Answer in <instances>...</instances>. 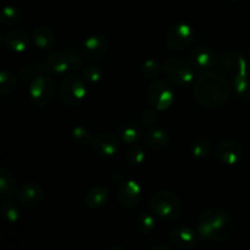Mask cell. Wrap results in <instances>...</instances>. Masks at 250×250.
<instances>
[{"label":"cell","instance_id":"obj_1","mask_svg":"<svg viewBox=\"0 0 250 250\" xmlns=\"http://www.w3.org/2000/svg\"><path fill=\"white\" fill-rule=\"evenodd\" d=\"M194 99L205 109H216L227 103L231 97V84L224 73L209 70L194 81Z\"/></svg>","mask_w":250,"mask_h":250},{"label":"cell","instance_id":"obj_2","mask_svg":"<svg viewBox=\"0 0 250 250\" xmlns=\"http://www.w3.org/2000/svg\"><path fill=\"white\" fill-rule=\"evenodd\" d=\"M197 232L209 242H227L234 236L236 224L231 215L220 208H211L203 212L197 222Z\"/></svg>","mask_w":250,"mask_h":250},{"label":"cell","instance_id":"obj_3","mask_svg":"<svg viewBox=\"0 0 250 250\" xmlns=\"http://www.w3.org/2000/svg\"><path fill=\"white\" fill-rule=\"evenodd\" d=\"M151 212L163 221L173 222L182 214V203L173 192L161 189L154 193L149 199Z\"/></svg>","mask_w":250,"mask_h":250},{"label":"cell","instance_id":"obj_4","mask_svg":"<svg viewBox=\"0 0 250 250\" xmlns=\"http://www.w3.org/2000/svg\"><path fill=\"white\" fill-rule=\"evenodd\" d=\"M88 93L87 82L81 76L66 75L59 88L61 102L67 106H78L85 99Z\"/></svg>","mask_w":250,"mask_h":250},{"label":"cell","instance_id":"obj_5","mask_svg":"<svg viewBox=\"0 0 250 250\" xmlns=\"http://www.w3.org/2000/svg\"><path fill=\"white\" fill-rule=\"evenodd\" d=\"M163 66L168 81L176 87H189L194 83V68L182 59L170 58L163 63Z\"/></svg>","mask_w":250,"mask_h":250},{"label":"cell","instance_id":"obj_6","mask_svg":"<svg viewBox=\"0 0 250 250\" xmlns=\"http://www.w3.org/2000/svg\"><path fill=\"white\" fill-rule=\"evenodd\" d=\"M148 102L158 111H166L175 102V92L170 82L156 78L148 88Z\"/></svg>","mask_w":250,"mask_h":250},{"label":"cell","instance_id":"obj_7","mask_svg":"<svg viewBox=\"0 0 250 250\" xmlns=\"http://www.w3.org/2000/svg\"><path fill=\"white\" fill-rule=\"evenodd\" d=\"M195 31L186 22H176L168 27L166 32V45L172 51H182L192 45L194 42Z\"/></svg>","mask_w":250,"mask_h":250},{"label":"cell","instance_id":"obj_8","mask_svg":"<svg viewBox=\"0 0 250 250\" xmlns=\"http://www.w3.org/2000/svg\"><path fill=\"white\" fill-rule=\"evenodd\" d=\"M31 102L36 106L43 107L50 104L55 95V84L45 73H41L31 81L28 88Z\"/></svg>","mask_w":250,"mask_h":250},{"label":"cell","instance_id":"obj_9","mask_svg":"<svg viewBox=\"0 0 250 250\" xmlns=\"http://www.w3.org/2000/svg\"><path fill=\"white\" fill-rule=\"evenodd\" d=\"M116 199L126 209H133L142 199V188L134 180L121 181L117 186Z\"/></svg>","mask_w":250,"mask_h":250},{"label":"cell","instance_id":"obj_10","mask_svg":"<svg viewBox=\"0 0 250 250\" xmlns=\"http://www.w3.org/2000/svg\"><path fill=\"white\" fill-rule=\"evenodd\" d=\"M92 150L103 158H111L120 150V137L111 132H102L94 136L92 142Z\"/></svg>","mask_w":250,"mask_h":250},{"label":"cell","instance_id":"obj_11","mask_svg":"<svg viewBox=\"0 0 250 250\" xmlns=\"http://www.w3.org/2000/svg\"><path fill=\"white\" fill-rule=\"evenodd\" d=\"M217 62V55L211 46L198 45L190 51L189 63L197 71H209L214 68Z\"/></svg>","mask_w":250,"mask_h":250},{"label":"cell","instance_id":"obj_12","mask_svg":"<svg viewBox=\"0 0 250 250\" xmlns=\"http://www.w3.org/2000/svg\"><path fill=\"white\" fill-rule=\"evenodd\" d=\"M215 153L222 164L229 166H234L241 163L244 155L241 144L233 139H225L220 142L216 146Z\"/></svg>","mask_w":250,"mask_h":250},{"label":"cell","instance_id":"obj_13","mask_svg":"<svg viewBox=\"0 0 250 250\" xmlns=\"http://www.w3.org/2000/svg\"><path fill=\"white\" fill-rule=\"evenodd\" d=\"M168 241L173 247L181 250H192L198 243V232L189 226L180 225L168 232Z\"/></svg>","mask_w":250,"mask_h":250},{"label":"cell","instance_id":"obj_14","mask_svg":"<svg viewBox=\"0 0 250 250\" xmlns=\"http://www.w3.org/2000/svg\"><path fill=\"white\" fill-rule=\"evenodd\" d=\"M109 49V42L102 34H93L83 42L81 50L88 60H99Z\"/></svg>","mask_w":250,"mask_h":250},{"label":"cell","instance_id":"obj_15","mask_svg":"<svg viewBox=\"0 0 250 250\" xmlns=\"http://www.w3.org/2000/svg\"><path fill=\"white\" fill-rule=\"evenodd\" d=\"M220 65H221V67L226 72H229L233 77L239 75L241 72H243L249 66L246 58L241 53L234 50L224 51L221 54V56H220Z\"/></svg>","mask_w":250,"mask_h":250},{"label":"cell","instance_id":"obj_16","mask_svg":"<svg viewBox=\"0 0 250 250\" xmlns=\"http://www.w3.org/2000/svg\"><path fill=\"white\" fill-rule=\"evenodd\" d=\"M44 193L37 183H24L17 189L16 199L23 207H36L43 200Z\"/></svg>","mask_w":250,"mask_h":250},{"label":"cell","instance_id":"obj_17","mask_svg":"<svg viewBox=\"0 0 250 250\" xmlns=\"http://www.w3.org/2000/svg\"><path fill=\"white\" fill-rule=\"evenodd\" d=\"M2 43L10 50L16 51V53H23L28 49L29 43H31V37L23 29L15 28L5 34L4 38H2Z\"/></svg>","mask_w":250,"mask_h":250},{"label":"cell","instance_id":"obj_18","mask_svg":"<svg viewBox=\"0 0 250 250\" xmlns=\"http://www.w3.org/2000/svg\"><path fill=\"white\" fill-rule=\"evenodd\" d=\"M170 133L161 127L149 129L144 134V143L151 150H163L170 144Z\"/></svg>","mask_w":250,"mask_h":250},{"label":"cell","instance_id":"obj_19","mask_svg":"<svg viewBox=\"0 0 250 250\" xmlns=\"http://www.w3.org/2000/svg\"><path fill=\"white\" fill-rule=\"evenodd\" d=\"M33 43L39 50H50L55 44V36L51 28L48 26H38L34 28L33 34H32Z\"/></svg>","mask_w":250,"mask_h":250},{"label":"cell","instance_id":"obj_20","mask_svg":"<svg viewBox=\"0 0 250 250\" xmlns=\"http://www.w3.org/2000/svg\"><path fill=\"white\" fill-rule=\"evenodd\" d=\"M45 66L48 70H50L55 75H67L68 70L72 68L67 56L65 55L63 51H56V53L49 54L45 60Z\"/></svg>","mask_w":250,"mask_h":250},{"label":"cell","instance_id":"obj_21","mask_svg":"<svg viewBox=\"0 0 250 250\" xmlns=\"http://www.w3.org/2000/svg\"><path fill=\"white\" fill-rule=\"evenodd\" d=\"M109 188L103 187V186H95L92 189L88 190L85 194L84 203L90 210H98L106 204L109 199Z\"/></svg>","mask_w":250,"mask_h":250},{"label":"cell","instance_id":"obj_22","mask_svg":"<svg viewBox=\"0 0 250 250\" xmlns=\"http://www.w3.org/2000/svg\"><path fill=\"white\" fill-rule=\"evenodd\" d=\"M117 136L120 137L124 143L126 144H137L142 137V131L134 122L125 121L117 127Z\"/></svg>","mask_w":250,"mask_h":250},{"label":"cell","instance_id":"obj_23","mask_svg":"<svg viewBox=\"0 0 250 250\" xmlns=\"http://www.w3.org/2000/svg\"><path fill=\"white\" fill-rule=\"evenodd\" d=\"M233 89L241 99L250 100V66L233 77Z\"/></svg>","mask_w":250,"mask_h":250},{"label":"cell","instance_id":"obj_24","mask_svg":"<svg viewBox=\"0 0 250 250\" xmlns=\"http://www.w3.org/2000/svg\"><path fill=\"white\" fill-rule=\"evenodd\" d=\"M17 181L10 170L1 168L0 170V199L7 200L16 192Z\"/></svg>","mask_w":250,"mask_h":250},{"label":"cell","instance_id":"obj_25","mask_svg":"<svg viewBox=\"0 0 250 250\" xmlns=\"http://www.w3.org/2000/svg\"><path fill=\"white\" fill-rule=\"evenodd\" d=\"M156 219L151 212L143 211L138 215L136 220V229L141 234H149L155 229Z\"/></svg>","mask_w":250,"mask_h":250},{"label":"cell","instance_id":"obj_26","mask_svg":"<svg viewBox=\"0 0 250 250\" xmlns=\"http://www.w3.org/2000/svg\"><path fill=\"white\" fill-rule=\"evenodd\" d=\"M22 20V12L19 7L14 6V5H6L4 9L1 10V15H0V22L4 26H15L19 23Z\"/></svg>","mask_w":250,"mask_h":250},{"label":"cell","instance_id":"obj_27","mask_svg":"<svg viewBox=\"0 0 250 250\" xmlns=\"http://www.w3.org/2000/svg\"><path fill=\"white\" fill-rule=\"evenodd\" d=\"M1 214L7 224H17L21 219L19 205L12 200H5L1 205Z\"/></svg>","mask_w":250,"mask_h":250},{"label":"cell","instance_id":"obj_28","mask_svg":"<svg viewBox=\"0 0 250 250\" xmlns=\"http://www.w3.org/2000/svg\"><path fill=\"white\" fill-rule=\"evenodd\" d=\"M190 153L195 159H205L211 155L212 144L209 139H197L190 146Z\"/></svg>","mask_w":250,"mask_h":250},{"label":"cell","instance_id":"obj_29","mask_svg":"<svg viewBox=\"0 0 250 250\" xmlns=\"http://www.w3.org/2000/svg\"><path fill=\"white\" fill-rule=\"evenodd\" d=\"M17 87V77L11 71L4 70L0 73V93L7 95L14 92Z\"/></svg>","mask_w":250,"mask_h":250},{"label":"cell","instance_id":"obj_30","mask_svg":"<svg viewBox=\"0 0 250 250\" xmlns=\"http://www.w3.org/2000/svg\"><path fill=\"white\" fill-rule=\"evenodd\" d=\"M146 159V150L142 146L134 144L127 150L126 153V161L131 166H141L143 165Z\"/></svg>","mask_w":250,"mask_h":250},{"label":"cell","instance_id":"obj_31","mask_svg":"<svg viewBox=\"0 0 250 250\" xmlns=\"http://www.w3.org/2000/svg\"><path fill=\"white\" fill-rule=\"evenodd\" d=\"M71 138H72V141L75 142L76 144H78V146H85L92 144L94 136H93L92 132L88 128H85V127L76 126L73 127V129L71 131Z\"/></svg>","mask_w":250,"mask_h":250},{"label":"cell","instance_id":"obj_32","mask_svg":"<svg viewBox=\"0 0 250 250\" xmlns=\"http://www.w3.org/2000/svg\"><path fill=\"white\" fill-rule=\"evenodd\" d=\"M164 72V66L154 59H148L141 65V73L146 78H156Z\"/></svg>","mask_w":250,"mask_h":250},{"label":"cell","instance_id":"obj_33","mask_svg":"<svg viewBox=\"0 0 250 250\" xmlns=\"http://www.w3.org/2000/svg\"><path fill=\"white\" fill-rule=\"evenodd\" d=\"M63 53L67 56L68 61L71 63V67L72 68H80L82 66H84V55H83L82 50H78L76 46H67L66 49H63Z\"/></svg>","mask_w":250,"mask_h":250},{"label":"cell","instance_id":"obj_34","mask_svg":"<svg viewBox=\"0 0 250 250\" xmlns=\"http://www.w3.org/2000/svg\"><path fill=\"white\" fill-rule=\"evenodd\" d=\"M83 77H84L85 82L89 83L90 85H95L102 81L103 73L98 66L95 65H85L82 70Z\"/></svg>","mask_w":250,"mask_h":250},{"label":"cell","instance_id":"obj_35","mask_svg":"<svg viewBox=\"0 0 250 250\" xmlns=\"http://www.w3.org/2000/svg\"><path fill=\"white\" fill-rule=\"evenodd\" d=\"M156 121H158V110L151 107V109H146L142 111L141 122L144 126H154L156 124Z\"/></svg>","mask_w":250,"mask_h":250},{"label":"cell","instance_id":"obj_36","mask_svg":"<svg viewBox=\"0 0 250 250\" xmlns=\"http://www.w3.org/2000/svg\"><path fill=\"white\" fill-rule=\"evenodd\" d=\"M153 250H173L171 247L166 246V244H158V246L154 247Z\"/></svg>","mask_w":250,"mask_h":250},{"label":"cell","instance_id":"obj_37","mask_svg":"<svg viewBox=\"0 0 250 250\" xmlns=\"http://www.w3.org/2000/svg\"><path fill=\"white\" fill-rule=\"evenodd\" d=\"M105 250H126L124 248V247H121V246H111V247H109V248H106Z\"/></svg>","mask_w":250,"mask_h":250},{"label":"cell","instance_id":"obj_38","mask_svg":"<svg viewBox=\"0 0 250 250\" xmlns=\"http://www.w3.org/2000/svg\"><path fill=\"white\" fill-rule=\"evenodd\" d=\"M229 1H238V0H229Z\"/></svg>","mask_w":250,"mask_h":250},{"label":"cell","instance_id":"obj_39","mask_svg":"<svg viewBox=\"0 0 250 250\" xmlns=\"http://www.w3.org/2000/svg\"><path fill=\"white\" fill-rule=\"evenodd\" d=\"M249 56H250V49H249Z\"/></svg>","mask_w":250,"mask_h":250},{"label":"cell","instance_id":"obj_40","mask_svg":"<svg viewBox=\"0 0 250 250\" xmlns=\"http://www.w3.org/2000/svg\"><path fill=\"white\" fill-rule=\"evenodd\" d=\"M63 250H65V249H63Z\"/></svg>","mask_w":250,"mask_h":250}]
</instances>
